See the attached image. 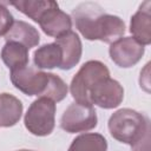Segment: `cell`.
Masks as SVG:
<instances>
[{
    "label": "cell",
    "mask_w": 151,
    "mask_h": 151,
    "mask_svg": "<svg viewBox=\"0 0 151 151\" xmlns=\"http://www.w3.org/2000/svg\"><path fill=\"white\" fill-rule=\"evenodd\" d=\"M76 28L87 40H100L112 44L125 33L124 21L117 17L107 14L96 2H84L72 12Z\"/></svg>",
    "instance_id": "obj_1"
},
{
    "label": "cell",
    "mask_w": 151,
    "mask_h": 151,
    "mask_svg": "<svg viewBox=\"0 0 151 151\" xmlns=\"http://www.w3.org/2000/svg\"><path fill=\"white\" fill-rule=\"evenodd\" d=\"M109 130L116 140L132 146L150 132V120L132 109H120L110 117Z\"/></svg>",
    "instance_id": "obj_2"
},
{
    "label": "cell",
    "mask_w": 151,
    "mask_h": 151,
    "mask_svg": "<svg viewBox=\"0 0 151 151\" xmlns=\"http://www.w3.org/2000/svg\"><path fill=\"white\" fill-rule=\"evenodd\" d=\"M110 77V71L105 64L99 60H88L86 61L73 77L70 86L71 94L76 103L91 105L90 103V92L92 87L100 81Z\"/></svg>",
    "instance_id": "obj_3"
},
{
    "label": "cell",
    "mask_w": 151,
    "mask_h": 151,
    "mask_svg": "<svg viewBox=\"0 0 151 151\" xmlns=\"http://www.w3.org/2000/svg\"><path fill=\"white\" fill-rule=\"evenodd\" d=\"M55 103L48 98L40 97L34 100L24 118V123L28 132L34 136H48L54 129Z\"/></svg>",
    "instance_id": "obj_4"
},
{
    "label": "cell",
    "mask_w": 151,
    "mask_h": 151,
    "mask_svg": "<svg viewBox=\"0 0 151 151\" xmlns=\"http://www.w3.org/2000/svg\"><path fill=\"white\" fill-rule=\"evenodd\" d=\"M97 112L92 105L72 103L63 113L60 126L68 133L86 132L97 126Z\"/></svg>",
    "instance_id": "obj_5"
},
{
    "label": "cell",
    "mask_w": 151,
    "mask_h": 151,
    "mask_svg": "<svg viewBox=\"0 0 151 151\" xmlns=\"http://www.w3.org/2000/svg\"><path fill=\"white\" fill-rule=\"evenodd\" d=\"M11 81L14 87L27 96L42 97L48 84V73L25 66L11 71Z\"/></svg>",
    "instance_id": "obj_6"
},
{
    "label": "cell",
    "mask_w": 151,
    "mask_h": 151,
    "mask_svg": "<svg viewBox=\"0 0 151 151\" xmlns=\"http://www.w3.org/2000/svg\"><path fill=\"white\" fill-rule=\"evenodd\" d=\"M144 45L138 42L132 37L119 38L110 46L109 53L112 61L119 67H132L144 55Z\"/></svg>",
    "instance_id": "obj_7"
},
{
    "label": "cell",
    "mask_w": 151,
    "mask_h": 151,
    "mask_svg": "<svg viewBox=\"0 0 151 151\" xmlns=\"http://www.w3.org/2000/svg\"><path fill=\"white\" fill-rule=\"evenodd\" d=\"M123 98V86L117 80L110 77L98 81L90 92L91 105L94 104L101 109H114L120 105Z\"/></svg>",
    "instance_id": "obj_8"
},
{
    "label": "cell",
    "mask_w": 151,
    "mask_h": 151,
    "mask_svg": "<svg viewBox=\"0 0 151 151\" xmlns=\"http://www.w3.org/2000/svg\"><path fill=\"white\" fill-rule=\"evenodd\" d=\"M45 34L55 39L72 28V19L68 14L59 9L58 4L47 9L38 22Z\"/></svg>",
    "instance_id": "obj_9"
},
{
    "label": "cell",
    "mask_w": 151,
    "mask_h": 151,
    "mask_svg": "<svg viewBox=\"0 0 151 151\" xmlns=\"http://www.w3.org/2000/svg\"><path fill=\"white\" fill-rule=\"evenodd\" d=\"M55 44L59 45L61 50V65L59 68L61 70H71L73 68L81 58V41L78 34L73 31H68L65 34L60 35L55 39Z\"/></svg>",
    "instance_id": "obj_10"
},
{
    "label": "cell",
    "mask_w": 151,
    "mask_h": 151,
    "mask_svg": "<svg viewBox=\"0 0 151 151\" xmlns=\"http://www.w3.org/2000/svg\"><path fill=\"white\" fill-rule=\"evenodd\" d=\"M151 2L144 1L139 9L132 15L130 22V32L142 45L151 44Z\"/></svg>",
    "instance_id": "obj_11"
},
{
    "label": "cell",
    "mask_w": 151,
    "mask_h": 151,
    "mask_svg": "<svg viewBox=\"0 0 151 151\" xmlns=\"http://www.w3.org/2000/svg\"><path fill=\"white\" fill-rule=\"evenodd\" d=\"M5 39H6V42L7 41L19 42L24 45L27 50H29L39 44L40 35L38 29L34 26L29 25L28 22L18 20L13 22L12 27L6 33Z\"/></svg>",
    "instance_id": "obj_12"
},
{
    "label": "cell",
    "mask_w": 151,
    "mask_h": 151,
    "mask_svg": "<svg viewBox=\"0 0 151 151\" xmlns=\"http://www.w3.org/2000/svg\"><path fill=\"white\" fill-rule=\"evenodd\" d=\"M21 114V101L9 93H0V126L9 127L15 125L20 120Z\"/></svg>",
    "instance_id": "obj_13"
},
{
    "label": "cell",
    "mask_w": 151,
    "mask_h": 151,
    "mask_svg": "<svg viewBox=\"0 0 151 151\" xmlns=\"http://www.w3.org/2000/svg\"><path fill=\"white\" fill-rule=\"evenodd\" d=\"M1 59L11 71L25 67L28 64V50L19 42L7 41L1 50Z\"/></svg>",
    "instance_id": "obj_14"
},
{
    "label": "cell",
    "mask_w": 151,
    "mask_h": 151,
    "mask_svg": "<svg viewBox=\"0 0 151 151\" xmlns=\"http://www.w3.org/2000/svg\"><path fill=\"white\" fill-rule=\"evenodd\" d=\"M61 50L58 44H45L34 52V65L38 68H54L61 65Z\"/></svg>",
    "instance_id": "obj_15"
},
{
    "label": "cell",
    "mask_w": 151,
    "mask_h": 151,
    "mask_svg": "<svg viewBox=\"0 0 151 151\" xmlns=\"http://www.w3.org/2000/svg\"><path fill=\"white\" fill-rule=\"evenodd\" d=\"M107 142L100 133H83L76 137L68 151H106Z\"/></svg>",
    "instance_id": "obj_16"
},
{
    "label": "cell",
    "mask_w": 151,
    "mask_h": 151,
    "mask_svg": "<svg viewBox=\"0 0 151 151\" xmlns=\"http://www.w3.org/2000/svg\"><path fill=\"white\" fill-rule=\"evenodd\" d=\"M13 7H15L18 11L34 20L35 22H39L40 18L44 15V13L57 5L55 1L46 0V1H38V0H20L17 2H11Z\"/></svg>",
    "instance_id": "obj_17"
},
{
    "label": "cell",
    "mask_w": 151,
    "mask_h": 151,
    "mask_svg": "<svg viewBox=\"0 0 151 151\" xmlns=\"http://www.w3.org/2000/svg\"><path fill=\"white\" fill-rule=\"evenodd\" d=\"M67 91H68L67 85L60 77L53 73H48V84H47L46 91L42 94V97L48 98L53 100L54 103L61 101L67 96Z\"/></svg>",
    "instance_id": "obj_18"
},
{
    "label": "cell",
    "mask_w": 151,
    "mask_h": 151,
    "mask_svg": "<svg viewBox=\"0 0 151 151\" xmlns=\"http://www.w3.org/2000/svg\"><path fill=\"white\" fill-rule=\"evenodd\" d=\"M13 22L14 20H13V15L11 14V12L7 9V7L0 4V37L6 35V33L12 27Z\"/></svg>",
    "instance_id": "obj_19"
},
{
    "label": "cell",
    "mask_w": 151,
    "mask_h": 151,
    "mask_svg": "<svg viewBox=\"0 0 151 151\" xmlns=\"http://www.w3.org/2000/svg\"><path fill=\"white\" fill-rule=\"evenodd\" d=\"M131 149L132 151H150V132H147L134 145H132Z\"/></svg>",
    "instance_id": "obj_20"
},
{
    "label": "cell",
    "mask_w": 151,
    "mask_h": 151,
    "mask_svg": "<svg viewBox=\"0 0 151 151\" xmlns=\"http://www.w3.org/2000/svg\"><path fill=\"white\" fill-rule=\"evenodd\" d=\"M19 151H31V150H19Z\"/></svg>",
    "instance_id": "obj_21"
}]
</instances>
